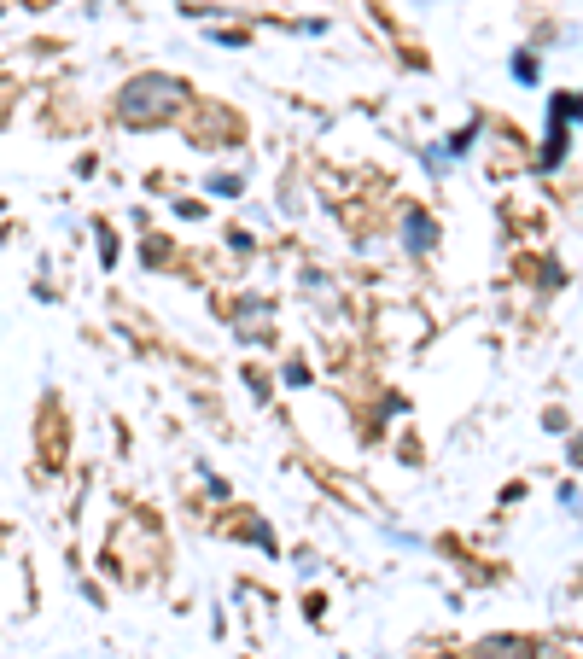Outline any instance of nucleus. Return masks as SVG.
<instances>
[{"label":"nucleus","instance_id":"nucleus-3","mask_svg":"<svg viewBox=\"0 0 583 659\" xmlns=\"http://www.w3.org/2000/svg\"><path fill=\"white\" fill-rule=\"evenodd\" d=\"M432 240V228H426V216H409V245H426Z\"/></svg>","mask_w":583,"mask_h":659},{"label":"nucleus","instance_id":"nucleus-2","mask_svg":"<svg viewBox=\"0 0 583 659\" xmlns=\"http://www.w3.org/2000/svg\"><path fill=\"white\" fill-rule=\"evenodd\" d=\"M537 648L525 642V636H490V642H479V659H531Z\"/></svg>","mask_w":583,"mask_h":659},{"label":"nucleus","instance_id":"nucleus-1","mask_svg":"<svg viewBox=\"0 0 583 659\" xmlns=\"http://www.w3.org/2000/svg\"><path fill=\"white\" fill-rule=\"evenodd\" d=\"M175 94H181V82H170V76H135V82L117 94V117H123V123H158L175 105Z\"/></svg>","mask_w":583,"mask_h":659}]
</instances>
